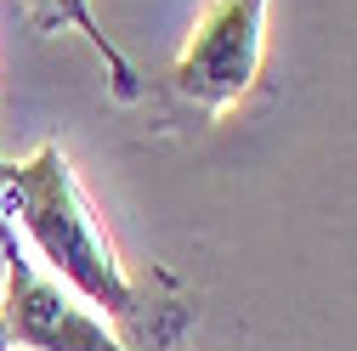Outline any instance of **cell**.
<instances>
[{
	"label": "cell",
	"instance_id": "obj_1",
	"mask_svg": "<svg viewBox=\"0 0 357 351\" xmlns=\"http://www.w3.org/2000/svg\"><path fill=\"white\" fill-rule=\"evenodd\" d=\"M0 221L29 238L85 312H97L130 351H182L199 323V295L159 267L130 272L102 233L97 204L85 198L63 142H40L23 164H0Z\"/></svg>",
	"mask_w": 357,
	"mask_h": 351
},
{
	"label": "cell",
	"instance_id": "obj_2",
	"mask_svg": "<svg viewBox=\"0 0 357 351\" xmlns=\"http://www.w3.org/2000/svg\"><path fill=\"white\" fill-rule=\"evenodd\" d=\"M266 63V0H210L165 74V97L199 125L233 114Z\"/></svg>",
	"mask_w": 357,
	"mask_h": 351
},
{
	"label": "cell",
	"instance_id": "obj_3",
	"mask_svg": "<svg viewBox=\"0 0 357 351\" xmlns=\"http://www.w3.org/2000/svg\"><path fill=\"white\" fill-rule=\"evenodd\" d=\"M0 244H6V306H0V318L12 329V345H23V351H130L97 312H85L63 283L40 272V260L17 244V233L6 221H0Z\"/></svg>",
	"mask_w": 357,
	"mask_h": 351
},
{
	"label": "cell",
	"instance_id": "obj_4",
	"mask_svg": "<svg viewBox=\"0 0 357 351\" xmlns=\"http://www.w3.org/2000/svg\"><path fill=\"white\" fill-rule=\"evenodd\" d=\"M34 23H40V29H74V34L91 40V52H97L102 68H108V91H114V102H137V97H142V74L130 68V57L102 34V23H97V12H91V0H34Z\"/></svg>",
	"mask_w": 357,
	"mask_h": 351
},
{
	"label": "cell",
	"instance_id": "obj_5",
	"mask_svg": "<svg viewBox=\"0 0 357 351\" xmlns=\"http://www.w3.org/2000/svg\"><path fill=\"white\" fill-rule=\"evenodd\" d=\"M0 351H12V329H6V318H0Z\"/></svg>",
	"mask_w": 357,
	"mask_h": 351
}]
</instances>
